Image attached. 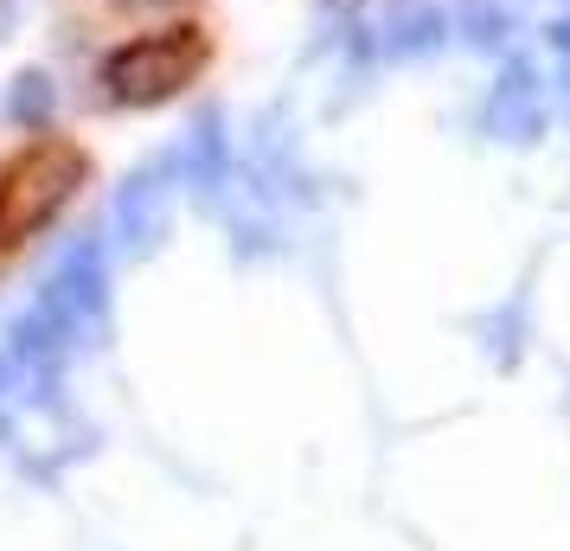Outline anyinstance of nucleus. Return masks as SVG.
<instances>
[{"mask_svg":"<svg viewBox=\"0 0 570 551\" xmlns=\"http://www.w3.org/2000/svg\"><path fill=\"white\" fill-rule=\"evenodd\" d=\"M206 65H212V32L193 27V20H180V27L122 39V46L97 65V83H104L109 104L155 109V104H174L186 83H199Z\"/></svg>","mask_w":570,"mask_h":551,"instance_id":"1","label":"nucleus"},{"mask_svg":"<svg viewBox=\"0 0 570 551\" xmlns=\"http://www.w3.org/2000/svg\"><path fill=\"white\" fill-rule=\"evenodd\" d=\"M83 174H90V160H83L65 135L32 141L27 155L0 174V244H20V237L39 232V225L83 186Z\"/></svg>","mask_w":570,"mask_h":551,"instance_id":"2","label":"nucleus"},{"mask_svg":"<svg viewBox=\"0 0 570 551\" xmlns=\"http://www.w3.org/2000/svg\"><path fill=\"white\" fill-rule=\"evenodd\" d=\"M539 129H544L539 71L532 65H507L488 97V135H500V141H539Z\"/></svg>","mask_w":570,"mask_h":551,"instance_id":"3","label":"nucleus"},{"mask_svg":"<svg viewBox=\"0 0 570 551\" xmlns=\"http://www.w3.org/2000/svg\"><path fill=\"white\" fill-rule=\"evenodd\" d=\"M455 32L474 52H500L513 39V13H507V0H455Z\"/></svg>","mask_w":570,"mask_h":551,"instance_id":"4","label":"nucleus"},{"mask_svg":"<svg viewBox=\"0 0 570 551\" xmlns=\"http://www.w3.org/2000/svg\"><path fill=\"white\" fill-rule=\"evenodd\" d=\"M442 32H449V20H442L436 7H404L397 20H391V52L397 58H430L442 46Z\"/></svg>","mask_w":570,"mask_h":551,"instance_id":"5","label":"nucleus"},{"mask_svg":"<svg viewBox=\"0 0 570 551\" xmlns=\"http://www.w3.org/2000/svg\"><path fill=\"white\" fill-rule=\"evenodd\" d=\"M46 116H52V78H46V71H20L13 90H7V122L46 129Z\"/></svg>","mask_w":570,"mask_h":551,"instance_id":"6","label":"nucleus"},{"mask_svg":"<svg viewBox=\"0 0 570 551\" xmlns=\"http://www.w3.org/2000/svg\"><path fill=\"white\" fill-rule=\"evenodd\" d=\"M551 46H558V52L570 58V13H564V20H558V27H551Z\"/></svg>","mask_w":570,"mask_h":551,"instance_id":"7","label":"nucleus"},{"mask_svg":"<svg viewBox=\"0 0 570 551\" xmlns=\"http://www.w3.org/2000/svg\"><path fill=\"white\" fill-rule=\"evenodd\" d=\"M122 7H180V0H122Z\"/></svg>","mask_w":570,"mask_h":551,"instance_id":"8","label":"nucleus"}]
</instances>
